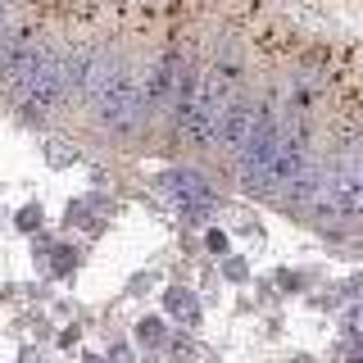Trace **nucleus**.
Wrapping results in <instances>:
<instances>
[{
  "label": "nucleus",
  "instance_id": "3",
  "mask_svg": "<svg viewBox=\"0 0 363 363\" xmlns=\"http://www.w3.org/2000/svg\"><path fill=\"white\" fill-rule=\"evenodd\" d=\"M50 55V41L41 37L32 23H18L5 41H0V96L18 100V91L37 77V68Z\"/></svg>",
  "mask_w": 363,
  "mask_h": 363
},
{
  "label": "nucleus",
  "instance_id": "15",
  "mask_svg": "<svg viewBox=\"0 0 363 363\" xmlns=\"http://www.w3.org/2000/svg\"><path fill=\"white\" fill-rule=\"evenodd\" d=\"M295 363H309V359H295Z\"/></svg>",
  "mask_w": 363,
  "mask_h": 363
},
{
  "label": "nucleus",
  "instance_id": "1",
  "mask_svg": "<svg viewBox=\"0 0 363 363\" xmlns=\"http://www.w3.org/2000/svg\"><path fill=\"white\" fill-rule=\"evenodd\" d=\"M82 118L91 123V132L105 141H136L150 132V109H145V91H141V60L123 50L118 68L109 73V82L82 105Z\"/></svg>",
  "mask_w": 363,
  "mask_h": 363
},
{
  "label": "nucleus",
  "instance_id": "12",
  "mask_svg": "<svg viewBox=\"0 0 363 363\" xmlns=\"http://www.w3.org/2000/svg\"><path fill=\"white\" fill-rule=\"evenodd\" d=\"M109 359H113V363H132V350H128V345H113Z\"/></svg>",
  "mask_w": 363,
  "mask_h": 363
},
{
  "label": "nucleus",
  "instance_id": "10",
  "mask_svg": "<svg viewBox=\"0 0 363 363\" xmlns=\"http://www.w3.org/2000/svg\"><path fill=\"white\" fill-rule=\"evenodd\" d=\"M223 272H227L232 281H241V277H245V264H241V259H227V264H223Z\"/></svg>",
  "mask_w": 363,
  "mask_h": 363
},
{
  "label": "nucleus",
  "instance_id": "6",
  "mask_svg": "<svg viewBox=\"0 0 363 363\" xmlns=\"http://www.w3.org/2000/svg\"><path fill=\"white\" fill-rule=\"evenodd\" d=\"M164 304H168V313H173V318H182V327H200V300L186 286L164 291Z\"/></svg>",
  "mask_w": 363,
  "mask_h": 363
},
{
  "label": "nucleus",
  "instance_id": "13",
  "mask_svg": "<svg viewBox=\"0 0 363 363\" xmlns=\"http://www.w3.org/2000/svg\"><path fill=\"white\" fill-rule=\"evenodd\" d=\"M18 363H45V359L37 354V350H23V359H18Z\"/></svg>",
  "mask_w": 363,
  "mask_h": 363
},
{
  "label": "nucleus",
  "instance_id": "11",
  "mask_svg": "<svg viewBox=\"0 0 363 363\" xmlns=\"http://www.w3.org/2000/svg\"><path fill=\"white\" fill-rule=\"evenodd\" d=\"M209 250H213V255H223V250H227V236L223 232H209Z\"/></svg>",
  "mask_w": 363,
  "mask_h": 363
},
{
  "label": "nucleus",
  "instance_id": "5",
  "mask_svg": "<svg viewBox=\"0 0 363 363\" xmlns=\"http://www.w3.org/2000/svg\"><path fill=\"white\" fill-rule=\"evenodd\" d=\"M255 109H259V96H250V91H236V96L227 100V109H223V118H218L213 155H223L227 164H232V159L245 150L250 132H255Z\"/></svg>",
  "mask_w": 363,
  "mask_h": 363
},
{
  "label": "nucleus",
  "instance_id": "4",
  "mask_svg": "<svg viewBox=\"0 0 363 363\" xmlns=\"http://www.w3.org/2000/svg\"><path fill=\"white\" fill-rule=\"evenodd\" d=\"M159 191L173 196V204L182 209V218L191 227L209 223V209L218 204V191H213L200 173H191V168H168V173H159Z\"/></svg>",
  "mask_w": 363,
  "mask_h": 363
},
{
  "label": "nucleus",
  "instance_id": "14",
  "mask_svg": "<svg viewBox=\"0 0 363 363\" xmlns=\"http://www.w3.org/2000/svg\"><path fill=\"white\" fill-rule=\"evenodd\" d=\"M350 327H354V332H363V309H354V313H350Z\"/></svg>",
  "mask_w": 363,
  "mask_h": 363
},
{
  "label": "nucleus",
  "instance_id": "9",
  "mask_svg": "<svg viewBox=\"0 0 363 363\" xmlns=\"http://www.w3.org/2000/svg\"><path fill=\"white\" fill-rule=\"evenodd\" d=\"M41 227V204H23L18 209V232H37Z\"/></svg>",
  "mask_w": 363,
  "mask_h": 363
},
{
  "label": "nucleus",
  "instance_id": "2",
  "mask_svg": "<svg viewBox=\"0 0 363 363\" xmlns=\"http://www.w3.org/2000/svg\"><path fill=\"white\" fill-rule=\"evenodd\" d=\"M14 105H18V118H23V123H50V118H60V113L73 105V100H68L64 45H50L45 64L37 68V77H32V82L18 91Z\"/></svg>",
  "mask_w": 363,
  "mask_h": 363
},
{
  "label": "nucleus",
  "instance_id": "7",
  "mask_svg": "<svg viewBox=\"0 0 363 363\" xmlns=\"http://www.w3.org/2000/svg\"><path fill=\"white\" fill-rule=\"evenodd\" d=\"M136 336H141V345H159V340H164V323H159V318H141V323H136Z\"/></svg>",
  "mask_w": 363,
  "mask_h": 363
},
{
  "label": "nucleus",
  "instance_id": "8",
  "mask_svg": "<svg viewBox=\"0 0 363 363\" xmlns=\"http://www.w3.org/2000/svg\"><path fill=\"white\" fill-rule=\"evenodd\" d=\"M55 255H60V259L50 264V272H55V277H68V272L77 268V250H68V245H55Z\"/></svg>",
  "mask_w": 363,
  "mask_h": 363
}]
</instances>
